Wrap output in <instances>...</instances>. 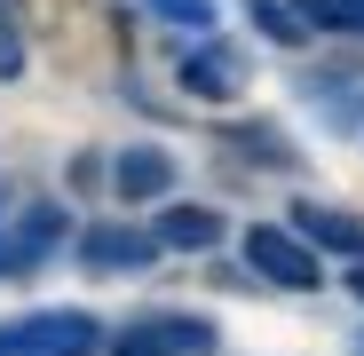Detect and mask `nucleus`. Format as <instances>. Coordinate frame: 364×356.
<instances>
[{
    "label": "nucleus",
    "instance_id": "nucleus-5",
    "mask_svg": "<svg viewBox=\"0 0 364 356\" xmlns=\"http://www.w3.org/2000/svg\"><path fill=\"white\" fill-rule=\"evenodd\" d=\"M80 261L95 277H127V269H151L159 261V230H127V222H95L80 237Z\"/></svg>",
    "mask_w": 364,
    "mask_h": 356
},
{
    "label": "nucleus",
    "instance_id": "nucleus-1",
    "mask_svg": "<svg viewBox=\"0 0 364 356\" xmlns=\"http://www.w3.org/2000/svg\"><path fill=\"white\" fill-rule=\"evenodd\" d=\"M111 333L87 309H32L0 325V356H103Z\"/></svg>",
    "mask_w": 364,
    "mask_h": 356
},
{
    "label": "nucleus",
    "instance_id": "nucleus-9",
    "mask_svg": "<svg viewBox=\"0 0 364 356\" xmlns=\"http://www.w3.org/2000/svg\"><path fill=\"white\" fill-rule=\"evenodd\" d=\"M230 143H237V151H246L254 166H277V174H285V166L301 158V151L285 143V127H269V119H246V127H230Z\"/></svg>",
    "mask_w": 364,
    "mask_h": 356
},
{
    "label": "nucleus",
    "instance_id": "nucleus-4",
    "mask_svg": "<svg viewBox=\"0 0 364 356\" xmlns=\"http://www.w3.org/2000/svg\"><path fill=\"white\" fill-rule=\"evenodd\" d=\"M174 80H182L191 103H237V87H246V55H237L230 40H191L182 64H174Z\"/></svg>",
    "mask_w": 364,
    "mask_h": 356
},
{
    "label": "nucleus",
    "instance_id": "nucleus-8",
    "mask_svg": "<svg viewBox=\"0 0 364 356\" xmlns=\"http://www.w3.org/2000/svg\"><path fill=\"white\" fill-rule=\"evenodd\" d=\"M159 246H174V254H214V246H222V214H214V206H166V214H159Z\"/></svg>",
    "mask_w": 364,
    "mask_h": 356
},
{
    "label": "nucleus",
    "instance_id": "nucleus-2",
    "mask_svg": "<svg viewBox=\"0 0 364 356\" xmlns=\"http://www.w3.org/2000/svg\"><path fill=\"white\" fill-rule=\"evenodd\" d=\"M214 348H222V325H214V317L151 309V317H127V325H119L103 356H214Z\"/></svg>",
    "mask_w": 364,
    "mask_h": 356
},
{
    "label": "nucleus",
    "instance_id": "nucleus-14",
    "mask_svg": "<svg viewBox=\"0 0 364 356\" xmlns=\"http://www.w3.org/2000/svg\"><path fill=\"white\" fill-rule=\"evenodd\" d=\"M16 214H24V190L0 174V277H9V237H16Z\"/></svg>",
    "mask_w": 364,
    "mask_h": 356
},
{
    "label": "nucleus",
    "instance_id": "nucleus-13",
    "mask_svg": "<svg viewBox=\"0 0 364 356\" xmlns=\"http://www.w3.org/2000/svg\"><path fill=\"white\" fill-rule=\"evenodd\" d=\"M0 80H24V24H16V0H0Z\"/></svg>",
    "mask_w": 364,
    "mask_h": 356
},
{
    "label": "nucleus",
    "instance_id": "nucleus-6",
    "mask_svg": "<svg viewBox=\"0 0 364 356\" xmlns=\"http://www.w3.org/2000/svg\"><path fill=\"white\" fill-rule=\"evenodd\" d=\"M111 190L127 198V206H143V198H166L174 190V158L159 151V143H127L111 158Z\"/></svg>",
    "mask_w": 364,
    "mask_h": 356
},
{
    "label": "nucleus",
    "instance_id": "nucleus-15",
    "mask_svg": "<svg viewBox=\"0 0 364 356\" xmlns=\"http://www.w3.org/2000/svg\"><path fill=\"white\" fill-rule=\"evenodd\" d=\"M348 293H356V301H364V269H356V277H348Z\"/></svg>",
    "mask_w": 364,
    "mask_h": 356
},
{
    "label": "nucleus",
    "instance_id": "nucleus-10",
    "mask_svg": "<svg viewBox=\"0 0 364 356\" xmlns=\"http://www.w3.org/2000/svg\"><path fill=\"white\" fill-rule=\"evenodd\" d=\"M309 32H341V40H364V0H293Z\"/></svg>",
    "mask_w": 364,
    "mask_h": 356
},
{
    "label": "nucleus",
    "instance_id": "nucleus-11",
    "mask_svg": "<svg viewBox=\"0 0 364 356\" xmlns=\"http://www.w3.org/2000/svg\"><path fill=\"white\" fill-rule=\"evenodd\" d=\"M246 16L262 24V40H269V48H301V40H309V24H301L293 0H246Z\"/></svg>",
    "mask_w": 364,
    "mask_h": 356
},
{
    "label": "nucleus",
    "instance_id": "nucleus-12",
    "mask_svg": "<svg viewBox=\"0 0 364 356\" xmlns=\"http://www.w3.org/2000/svg\"><path fill=\"white\" fill-rule=\"evenodd\" d=\"M135 9H151V16L182 24L191 40H214V24H222V9H214V0H135Z\"/></svg>",
    "mask_w": 364,
    "mask_h": 356
},
{
    "label": "nucleus",
    "instance_id": "nucleus-7",
    "mask_svg": "<svg viewBox=\"0 0 364 356\" xmlns=\"http://www.w3.org/2000/svg\"><path fill=\"white\" fill-rule=\"evenodd\" d=\"M293 230L309 237L317 254H356V261H364V222H356V214H341V206L301 198V206H293Z\"/></svg>",
    "mask_w": 364,
    "mask_h": 356
},
{
    "label": "nucleus",
    "instance_id": "nucleus-3",
    "mask_svg": "<svg viewBox=\"0 0 364 356\" xmlns=\"http://www.w3.org/2000/svg\"><path fill=\"white\" fill-rule=\"evenodd\" d=\"M246 269L269 277V285H285V293H317L325 285V254L293 222H254L246 230Z\"/></svg>",
    "mask_w": 364,
    "mask_h": 356
}]
</instances>
